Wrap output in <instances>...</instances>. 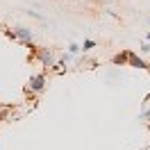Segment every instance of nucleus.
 Listing matches in <instances>:
<instances>
[{
    "mask_svg": "<svg viewBox=\"0 0 150 150\" xmlns=\"http://www.w3.org/2000/svg\"><path fill=\"white\" fill-rule=\"evenodd\" d=\"M43 86H46V75H34V77H30V91H43Z\"/></svg>",
    "mask_w": 150,
    "mask_h": 150,
    "instance_id": "2",
    "label": "nucleus"
},
{
    "mask_svg": "<svg viewBox=\"0 0 150 150\" xmlns=\"http://www.w3.org/2000/svg\"><path fill=\"white\" fill-rule=\"evenodd\" d=\"M91 48H96V41H93V39H86V41H84V46H80V50H84V52H89Z\"/></svg>",
    "mask_w": 150,
    "mask_h": 150,
    "instance_id": "5",
    "label": "nucleus"
},
{
    "mask_svg": "<svg viewBox=\"0 0 150 150\" xmlns=\"http://www.w3.org/2000/svg\"><path fill=\"white\" fill-rule=\"evenodd\" d=\"M141 150H148V148H141Z\"/></svg>",
    "mask_w": 150,
    "mask_h": 150,
    "instance_id": "11",
    "label": "nucleus"
},
{
    "mask_svg": "<svg viewBox=\"0 0 150 150\" xmlns=\"http://www.w3.org/2000/svg\"><path fill=\"white\" fill-rule=\"evenodd\" d=\"M141 52H150V43H148V41L141 43Z\"/></svg>",
    "mask_w": 150,
    "mask_h": 150,
    "instance_id": "9",
    "label": "nucleus"
},
{
    "mask_svg": "<svg viewBox=\"0 0 150 150\" xmlns=\"http://www.w3.org/2000/svg\"><path fill=\"white\" fill-rule=\"evenodd\" d=\"M146 118H150V109H143V112H141L139 121H146Z\"/></svg>",
    "mask_w": 150,
    "mask_h": 150,
    "instance_id": "8",
    "label": "nucleus"
},
{
    "mask_svg": "<svg viewBox=\"0 0 150 150\" xmlns=\"http://www.w3.org/2000/svg\"><path fill=\"white\" fill-rule=\"evenodd\" d=\"M14 34H16V39H21L23 43H30V41H32V30L30 28H16Z\"/></svg>",
    "mask_w": 150,
    "mask_h": 150,
    "instance_id": "3",
    "label": "nucleus"
},
{
    "mask_svg": "<svg viewBox=\"0 0 150 150\" xmlns=\"http://www.w3.org/2000/svg\"><path fill=\"white\" fill-rule=\"evenodd\" d=\"M127 64L134 66V68H148V64H146L141 57H137L134 52H130V55H127Z\"/></svg>",
    "mask_w": 150,
    "mask_h": 150,
    "instance_id": "4",
    "label": "nucleus"
},
{
    "mask_svg": "<svg viewBox=\"0 0 150 150\" xmlns=\"http://www.w3.org/2000/svg\"><path fill=\"white\" fill-rule=\"evenodd\" d=\"M127 55H130V52H121V55H116V57H114V64H125V62H127Z\"/></svg>",
    "mask_w": 150,
    "mask_h": 150,
    "instance_id": "6",
    "label": "nucleus"
},
{
    "mask_svg": "<svg viewBox=\"0 0 150 150\" xmlns=\"http://www.w3.org/2000/svg\"><path fill=\"white\" fill-rule=\"evenodd\" d=\"M77 52H80V46H77V43H71V46H68V55H77Z\"/></svg>",
    "mask_w": 150,
    "mask_h": 150,
    "instance_id": "7",
    "label": "nucleus"
},
{
    "mask_svg": "<svg viewBox=\"0 0 150 150\" xmlns=\"http://www.w3.org/2000/svg\"><path fill=\"white\" fill-rule=\"evenodd\" d=\"M148 23H150V18H148Z\"/></svg>",
    "mask_w": 150,
    "mask_h": 150,
    "instance_id": "12",
    "label": "nucleus"
},
{
    "mask_svg": "<svg viewBox=\"0 0 150 150\" xmlns=\"http://www.w3.org/2000/svg\"><path fill=\"white\" fill-rule=\"evenodd\" d=\"M146 41H148V43H150V32H148V34H146Z\"/></svg>",
    "mask_w": 150,
    "mask_h": 150,
    "instance_id": "10",
    "label": "nucleus"
},
{
    "mask_svg": "<svg viewBox=\"0 0 150 150\" xmlns=\"http://www.w3.org/2000/svg\"><path fill=\"white\" fill-rule=\"evenodd\" d=\"M37 57H39V62H41L43 66H50V68L55 66V55H52V52H50L48 48H39Z\"/></svg>",
    "mask_w": 150,
    "mask_h": 150,
    "instance_id": "1",
    "label": "nucleus"
}]
</instances>
